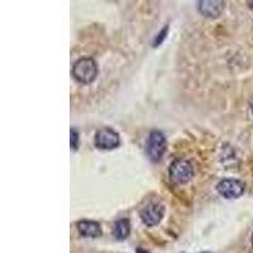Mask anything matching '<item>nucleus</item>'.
<instances>
[{"instance_id": "13", "label": "nucleus", "mask_w": 253, "mask_h": 253, "mask_svg": "<svg viewBox=\"0 0 253 253\" xmlns=\"http://www.w3.org/2000/svg\"><path fill=\"white\" fill-rule=\"evenodd\" d=\"M250 6L253 9V1H250Z\"/></svg>"}, {"instance_id": "15", "label": "nucleus", "mask_w": 253, "mask_h": 253, "mask_svg": "<svg viewBox=\"0 0 253 253\" xmlns=\"http://www.w3.org/2000/svg\"><path fill=\"white\" fill-rule=\"evenodd\" d=\"M204 253H209V252H204Z\"/></svg>"}, {"instance_id": "7", "label": "nucleus", "mask_w": 253, "mask_h": 253, "mask_svg": "<svg viewBox=\"0 0 253 253\" xmlns=\"http://www.w3.org/2000/svg\"><path fill=\"white\" fill-rule=\"evenodd\" d=\"M224 9V3L219 0H204L199 1V12L204 17L218 18Z\"/></svg>"}, {"instance_id": "12", "label": "nucleus", "mask_w": 253, "mask_h": 253, "mask_svg": "<svg viewBox=\"0 0 253 253\" xmlns=\"http://www.w3.org/2000/svg\"><path fill=\"white\" fill-rule=\"evenodd\" d=\"M250 105H251V110H252V113H253V98L251 99V103H250Z\"/></svg>"}, {"instance_id": "11", "label": "nucleus", "mask_w": 253, "mask_h": 253, "mask_svg": "<svg viewBox=\"0 0 253 253\" xmlns=\"http://www.w3.org/2000/svg\"><path fill=\"white\" fill-rule=\"evenodd\" d=\"M167 31H169V27H165V29H164V32H161V33H160V35H158V37H157V40L155 41V47H157L158 44L161 43L162 41L165 40V37H166V33H167Z\"/></svg>"}, {"instance_id": "5", "label": "nucleus", "mask_w": 253, "mask_h": 253, "mask_svg": "<svg viewBox=\"0 0 253 253\" xmlns=\"http://www.w3.org/2000/svg\"><path fill=\"white\" fill-rule=\"evenodd\" d=\"M246 189L245 182L238 178H223L216 185L219 195L225 199H238L243 195Z\"/></svg>"}, {"instance_id": "10", "label": "nucleus", "mask_w": 253, "mask_h": 253, "mask_svg": "<svg viewBox=\"0 0 253 253\" xmlns=\"http://www.w3.org/2000/svg\"><path fill=\"white\" fill-rule=\"evenodd\" d=\"M79 144V133L76 129H71V147L72 150H78Z\"/></svg>"}, {"instance_id": "1", "label": "nucleus", "mask_w": 253, "mask_h": 253, "mask_svg": "<svg viewBox=\"0 0 253 253\" xmlns=\"http://www.w3.org/2000/svg\"><path fill=\"white\" fill-rule=\"evenodd\" d=\"M72 76L81 84H91L98 76V63L91 57H83L72 66Z\"/></svg>"}, {"instance_id": "8", "label": "nucleus", "mask_w": 253, "mask_h": 253, "mask_svg": "<svg viewBox=\"0 0 253 253\" xmlns=\"http://www.w3.org/2000/svg\"><path fill=\"white\" fill-rule=\"evenodd\" d=\"M78 230L81 236L90 238H96L103 234L100 224L94 220H80L78 223Z\"/></svg>"}, {"instance_id": "6", "label": "nucleus", "mask_w": 253, "mask_h": 253, "mask_svg": "<svg viewBox=\"0 0 253 253\" xmlns=\"http://www.w3.org/2000/svg\"><path fill=\"white\" fill-rule=\"evenodd\" d=\"M165 214V207L160 203H150L142 209L141 219L147 227H155L162 220Z\"/></svg>"}, {"instance_id": "2", "label": "nucleus", "mask_w": 253, "mask_h": 253, "mask_svg": "<svg viewBox=\"0 0 253 253\" xmlns=\"http://www.w3.org/2000/svg\"><path fill=\"white\" fill-rule=\"evenodd\" d=\"M169 173H170L171 181L177 185H184L193 178L194 167L190 161L180 158L171 164Z\"/></svg>"}, {"instance_id": "14", "label": "nucleus", "mask_w": 253, "mask_h": 253, "mask_svg": "<svg viewBox=\"0 0 253 253\" xmlns=\"http://www.w3.org/2000/svg\"><path fill=\"white\" fill-rule=\"evenodd\" d=\"M252 246H253V234H252Z\"/></svg>"}, {"instance_id": "9", "label": "nucleus", "mask_w": 253, "mask_h": 253, "mask_svg": "<svg viewBox=\"0 0 253 253\" xmlns=\"http://www.w3.org/2000/svg\"><path fill=\"white\" fill-rule=\"evenodd\" d=\"M130 233V223L128 219H119L115 221L113 234L118 241H124Z\"/></svg>"}, {"instance_id": "4", "label": "nucleus", "mask_w": 253, "mask_h": 253, "mask_svg": "<svg viewBox=\"0 0 253 253\" xmlns=\"http://www.w3.org/2000/svg\"><path fill=\"white\" fill-rule=\"evenodd\" d=\"M94 144L99 150H114L121 144V137L113 128L104 126L95 133Z\"/></svg>"}, {"instance_id": "3", "label": "nucleus", "mask_w": 253, "mask_h": 253, "mask_svg": "<svg viewBox=\"0 0 253 253\" xmlns=\"http://www.w3.org/2000/svg\"><path fill=\"white\" fill-rule=\"evenodd\" d=\"M166 151V137L160 130H153L148 135L146 143V152L152 162H158Z\"/></svg>"}]
</instances>
